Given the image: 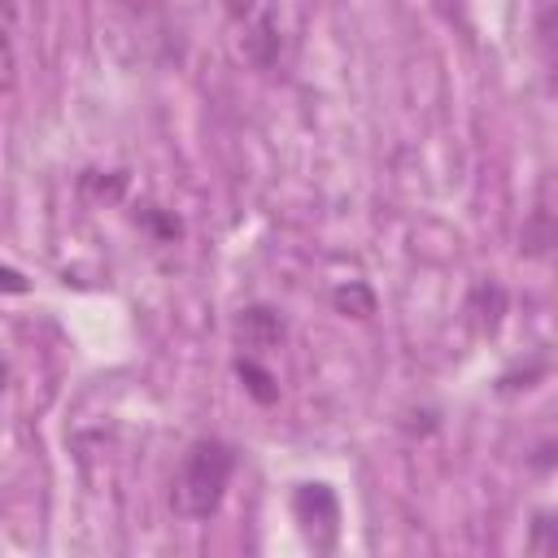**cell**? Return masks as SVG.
<instances>
[{
	"label": "cell",
	"instance_id": "obj_1",
	"mask_svg": "<svg viewBox=\"0 0 558 558\" xmlns=\"http://www.w3.org/2000/svg\"><path fill=\"white\" fill-rule=\"evenodd\" d=\"M231 471H235L231 445H222V440H196L183 453V466L174 475V493H170L174 510L183 519H209L222 506V493L231 484Z\"/></svg>",
	"mask_w": 558,
	"mask_h": 558
},
{
	"label": "cell",
	"instance_id": "obj_2",
	"mask_svg": "<svg viewBox=\"0 0 558 558\" xmlns=\"http://www.w3.org/2000/svg\"><path fill=\"white\" fill-rule=\"evenodd\" d=\"M292 510L301 519V527L314 536V532H327V541L336 536V523H340V506L331 497L327 484H301L296 497H292Z\"/></svg>",
	"mask_w": 558,
	"mask_h": 558
},
{
	"label": "cell",
	"instance_id": "obj_3",
	"mask_svg": "<svg viewBox=\"0 0 558 558\" xmlns=\"http://www.w3.org/2000/svg\"><path fill=\"white\" fill-rule=\"evenodd\" d=\"M235 340H240V349H248V357L270 353L283 340V318L275 310H266V305H248L235 318Z\"/></svg>",
	"mask_w": 558,
	"mask_h": 558
},
{
	"label": "cell",
	"instance_id": "obj_4",
	"mask_svg": "<svg viewBox=\"0 0 558 558\" xmlns=\"http://www.w3.org/2000/svg\"><path fill=\"white\" fill-rule=\"evenodd\" d=\"M536 48H541L545 78L558 92V4H545L541 17H536Z\"/></svg>",
	"mask_w": 558,
	"mask_h": 558
},
{
	"label": "cell",
	"instance_id": "obj_5",
	"mask_svg": "<svg viewBox=\"0 0 558 558\" xmlns=\"http://www.w3.org/2000/svg\"><path fill=\"white\" fill-rule=\"evenodd\" d=\"M275 48H279L275 22H270V17H257V22H253V31H248V57H253V61H262V65H270Z\"/></svg>",
	"mask_w": 558,
	"mask_h": 558
},
{
	"label": "cell",
	"instance_id": "obj_6",
	"mask_svg": "<svg viewBox=\"0 0 558 558\" xmlns=\"http://www.w3.org/2000/svg\"><path fill=\"white\" fill-rule=\"evenodd\" d=\"M527 545H532L536 554H554V549H558V519H554V514H536Z\"/></svg>",
	"mask_w": 558,
	"mask_h": 558
},
{
	"label": "cell",
	"instance_id": "obj_7",
	"mask_svg": "<svg viewBox=\"0 0 558 558\" xmlns=\"http://www.w3.org/2000/svg\"><path fill=\"white\" fill-rule=\"evenodd\" d=\"M336 305H340V310H353L357 318H366V314L375 310V296H371L362 283H349V288L336 292Z\"/></svg>",
	"mask_w": 558,
	"mask_h": 558
},
{
	"label": "cell",
	"instance_id": "obj_8",
	"mask_svg": "<svg viewBox=\"0 0 558 558\" xmlns=\"http://www.w3.org/2000/svg\"><path fill=\"white\" fill-rule=\"evenodd\" d=\"M240 379H248V392L257 397V401H275V388H270V375L253 362V357H244L240 362Z\"/></svg>",
	"mask_w": 558,
	"mask_h": 558
},
{
	"label": "cell",
	"instance_id": "obj_9",
	"mask_svg": "<svg viewBox=\"0 0 558 558\" xmlns=\"http://www.w3.org/2000/svg\"><path fill=\"white\" fill-rule=\"evenodd\" d=\"M253 9H257V4H253V0H231V13H235V17H240V13H244V17H248V13H253Z\"/></svg>",
	"mask_w": 558,
	"mask_h": 558
}]
</instances>
